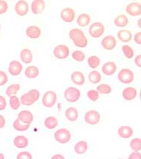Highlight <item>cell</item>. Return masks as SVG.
Segmentation results:
<instances>
[{"label": "cell", "instance_id": "obj_1", "mask_svg": "<svg viewBox=\"0 0 141 159\" xmlns=\"http://www.w3.org/2000/svg\"><path fill=\"white\" fill-rule=\"evenodd\" d=\"M69 38L78 48H86L88 45V39L81 29L73 28L69 31Z\"/></svg>", "mask_w": 141, "mask_h": 159}, {"label": "cell", "instance_id": "obj_2", "mask_svg": "<svg viewBox=\"0 0 141 159\" xmlns=\"http://www.w3.org/2000/svg\"><path fill=\"white\" fill-rule=\"evenodd\" d=\"M39 97H40V92L38 90L31 89L27 93L22 94L20 98V102L22 105L29 107L37 102L39 99Z\"/></svg>", "mask_w": 141, "mask_h": 159}, {"label": "cell", "instance_id": "obj_3", "mask_svg": "<svg viewBox=\"0 0 141 159\" xmlns=\"http://www.w3.org/2000/svg\"><path fill=\"white\" fill-rule=\"evenodd\" d=\"M71 132L65 128L59 129H57L54 132V139L58 143H62V144L68 143L71 141Z\"/></svg>", "mask_w": 141, "mask_h": 159}, {"label": "cell", "instance_id": "obj_4", "mask_svg": "<svg viewBox=\"0 0 141 159\" xmlns=\"http://www.w3.org/2000/svg\"><path fill=\"white\" fill-rule=\"evenodd\" d=\"M117 78L120 82L123 84H130L134 80V72L132 71V70L128 69V68L123 69L118 73Z\"/></svg>", "mask_w": 141, "mask_h": 159}, {"label": "cell", "instance_id": "obj_5", "mask_svg": "<svg viewBox=\"0 0 141 159\" xmlns=\"http://www.w3.org/2000/svg\"><path fill=\"white\" fill-rule=\"evenodd\" d=\"M81 96L80 91L75 87H68L64 92V98L67 101L70 103H74L78 101Z\"/></svg>", "mask_w": 141, "mask_h": 159}, {"label": "cell", "instance_id": "obj_6", "mask_svg": "<svg viewBox=\"0 0 141 159\" xmlns=\"http://www.w3.org/2000/svg\"><path fill=\"white\" fill-rule=\"evenodd\" d=\"M105 30L106 28L102 22H96L90 25L88 32H89L90 36L93 38H99L104 34Z\"/></svg>", "mask_w": 141, "mask_h": 159}, {"label": "cell", "instance_id": "obj_7", "mask_svg": "<svg viewBox=\"0 0 141 159\" xmlns=\"http://www.w3.org/2000/svg\"><path fill=\"white\" fill-rule=\"evenodd\" d=\"M57 101V95L54 91H48L42 97V103L46 108L53 107Z\"/></svg>", "mask_w": 141, "mask_h": 159}, {"label": "cell", "instance_id": "obj_8", "mask_svg": "<svg viewBox=\"0 0 141 159\" xmlns=\"http://www.w3.org/2000/svg\"><path fill=\"white\" fill-rule=\"evenodd\" d=\"M53 54L55 57L59 60H65L68 57L70 54L69 48L65 45H58L54 48Z\"/></svg>", "mask_w": 141, "mask_h": 159}, {"label": "cell", "instance_id": "obj_9", "mask_svg": "<svg viewBox=\"0 0 141 159\" xmlns=\"http://www.w3.org/2000/svg\"><path fill=\"white\" fill-rule=\"evenodd\" d=\"M101 115L99 111L96 110H90L88 111L85 114L84 120L86 124L89 125H97L98 124L100 121Z\"/></svg>", "mask_w": 141, "mask_h": 159}, {"label": "cell", "instance_id": "obj_10", "mask_svg": "<svg viewBox=\"0 0 141 159\" xmlns=\"http://www.w3.org/2000/svg\"><path fill=\"white\" fill-rule=\"evenodd\" d=\"M29 5L26 0H19L14 6L15 13L20 16H24L28 14Z\"/></svg>", "mask_w": 141, "mask_h": 159}, {"label": "cell", "instance_id": "obj_11", "mask_svg": "<svg viewBox=\"0 0 141 159\" xmlns=\"http://www.w3.org/2000/svg\"><path fill=\"white\" fill-rule=\"evenodd\" d=\"M76 13L75 11L71 7H65L62 10L60 13V17L63 22H67V23H71L74 20Z\"/></svg>", "mask_w": 141, "mask_h": 159}, {"label": "cell", "instance_id": "obj_12", "mask_svg": "<svg viewBox=\"0 0 141 159\" xmlns=\"http://www.w3.org/2000/svg\"><path fill=\"white\" fill-rule=\"evenodd\" d=\"M101 45L105 50L112 51L116 47L117 40L115 37L112 35L106 36L103 37L102 41H101Z\"/></svg>", "mask_w": 141, "mask_h": 159}, {"label": "cell", "instance_id": "obj_13", "mask_svg": "<svg viewBox=\"0 0 141 159\" xmlns=\"http://www.w3.org/2000/svg\"><path fill=\"white\" fill-rule=\"evenodd\" d=\"M126 12L131 16H138L141 15V5L139 2H131L126 7Z\"/></svg>", "mask_w": 141, "mask_h": 159}, {"label": "cell", "instance_id": "obj_14", "mask_svg": "<svg viewBox=\"0 0 141 159\" xmlns=\"http://www.w3.org/2000/svg\"><path fill=\"white\" fill-rule=\"evenodd\" d=\"M22 69V65L21 62L17 60H12L8 66V72L12 76H18L21 74Z\"/></svg>", "mask_w": 141, "mask_h": 159}, {"label": "cell", "instance_id": "obj_15", "mask_svg": "<svg viewBox=\"0 0 141 159\" xmlns=\"http://www.w3.org/2000/svg\"><path fill=\"white\" fill-rule=\"evenodd\" d=\"M31 7L32 13L35 15H39L45 11L46 2L44 0H33Z\"/></svg>", "mask_w": 141, "mask_h": 159}, {"label": "cell", "instance_id": "obj_16", "mask_svg": "<svg viewBox=\"0 0 141 159\" xmlns=\"http://www.w3.org/2000/svg\"><path fill=\"white\" fill-rule=\"evenodd\" d=\"M117 69L115 62L112 61H108L105 62L102 66V72L106 76H112V75L115 74Z\"/></svg>", "mask_w": 141, "mask_h": 159}, {"label": "cell", "instance_id": "obj_17", "mask_svg": "<svg viewBox=\"0 0 141 159\" xmlns=\"http://www.w3.org/2000/svg\"><path fill=\"white\" fill-rule=\"evenodd\" d=\"M124 100L127 101H131V100H134L138 95V91L134 87H126L123 90L122 93Z\"/></svg>", "mask_w": 141, "mask_h": 159}, {"label": "cell", "instance_id": "obj_18", "mask_svg": "<svg viewBox=\"0 0 141 159\" xmlns=\"http://www.w3.org/2000/svg\"><path fill=\"white\" fill-rule=\"evenodd\" d=\"M18 119L24 124L31 125L33 120V115L29 110H22L18 114Z\"/></svg>", "mask_w": 141, "mask_h": 159}, {"label": "cell", "instance_id": "obj_19", "mask_svg": "<svg viewBox=\"0 0 141 159\" xmlns=\"http://www.w3.org/2000/svg\"><path fill=\"white\" fill-rule=\"evenodd\" d=\"M25 33L28 37H29V38L31 39H38L40 37L42 31H41L40 28H39L38 26L31 25L27 28V29H26L25 31Z\"/></svg>", "mask_w": 141, "mask_h": 159}, {"label": "cell", "instance_id": "obj_20", "mask_svg": "<svg viewBox=\"0 0 141 159\" xmlns=\"http://www.w3.org/2000/svg\"><path fill=\"white\" fill-rule=\"evenodd\" d=\"M117 134L122 139H129L134 134V130L129 126L123 125L118 129Z\"/></svg>", "mask_w": 141, "mask_h": 159}, {"label": "cell", "instance_id": "obj_21", "mask_svg": "<svg viewBox=\"0 0 141 159\" xmlns=\"http://www.w3.org/2000/svg\"><path fill=\"white\" fill-rule=\"evenodd\" d=\"M71 80L75 85H77V86H82L86 83L84 74L79 71H74L71 74Z\"/></svg>", "mask_w": 141, "mask_h": 159}, {"label": "cell", "instance_id": "obj_22", "mask_svg": "<svg viewBox=\"0 0 141 159\" xmlns=\"http://www.w3.org/2000/svg\"><path fill=\"white\" fill-rule=\"evenodd\" d=\"M14 144L18 149H25L28 146V139L24 135L16 136L14 139Z\"/></svg>", "mask_w": 141, "mask_h": 159}, {"label": "cell", "instance_id": "obj_23", "mask_svg": "<svg viewBox=\"0 0 141 159\" xmlns=\"http://www.w3.org/2000/svg\"><path fill=\"white\" fill-rule=\"evenodd\" d=\"M20 60L25 64H29L33 61V54L30 49L24 48L20 52Z\"/></svg>", "mask_w": 141, "mask_h": 159}, {"label": "cell", "instance_id": "obj_24", "mask_svg": "<svg viewBox=\"0 0 141 159\" xmlns=\"http://www.w3.org/2000/svg\"><path fill=\"white\" fill-rule=\"evenodd\" d=\"M65 115L66 118L71 122H74L78 119V110L75 107H69L65 110Z\"/></svg>", "mask_w": 141, "mask_h": 159}, {"label": "cell", "instance_id": "obj_25", "mask_svg": "<svg viewBox=\"0 0 141 159\" xmlns=\"http://www.w3.org/2000/svg\"><path fill=\"white\" fill-rule=\"evenodd\" d=\"M39 75V69L35 66H28L25 70V75L29 79L37 78Z\"/></svg>", "mask_w": 141, "mask_h": 159}, {"label": "cell", "instance_id": "obj_26", "mask_svg": "<svg viewBox=\"0 0 141 159\" xmlns=\"http://www.w3.org/2000/svg\"><path fill=\"white\" fill-rule=\"evenodd\" d=\"M114 25L117 26V27L124 28L126 27L129 24V20L126 15L120 14L118 15V16L114 19Z\"/></svg>", "mask_w": 141, "mask_h": 159}, {"label": "cell", "instance_id": "obj_27", "mask_svg": "<svg viewBox=\"0 0 141 159\" xmlns=\"http://www.w3.org/2000/svg\"><path fill=\"white\" fill-rule=\"evenodd\" d=\"M117 37L122 43H129L132 39V34L129 30H120L117 32Z\"/></svg>", "mask_w": 141, "mask_h": 159}, {"label": "cell", "instance_id": "obj_28", "mask_svg": "<svg viewBox=\"0 0 141 159\" xmlns=\"http://www.w3.org/2000/svg\"><path fill=\"white\" fill-rule=\"evenodd\" d=\"M91 20V19L90 15L86 14V13H83V14H80L78 16L77 19V23L80 27H86V26H88L90 24Z\"/></svg>", "mask_w": 141, "mask_h": 159}, {"label": "cell", "instance_id": "obj_29", "mask_svg": "<svg viewBox=\"0 0 141 159\" xmlns=\"http://www.w3.org/2000/svg\"><path fill=\"white\" fill-rule=\"evenodd\" d=\"M88 150V143L85 141H80L74 146V152L78 155H82Z\"/></svg>", "mask_w": 141, "mask_h": 159}, {"label": "cell", "instance_id": "obj_30", "mask_svg": "<svg viewBox=\"0 0 141 159\" xmlns=\"http://www.w3.org/2000/svg\"><path fill=\"white\" fill-rule=\"evenodd\" d=\"M44 125L48 129H54L58 126V120L55 117L49 116L45 119Z\"/></svg>", "mask_w": 141, "mask_h": 159}, {"label": "cell", "instance_id": "obj_31", "mask_svg": "<svg viewBox=\"0 0 141 159\" xmlns=\"http://www.w3.org/2000/svg\"><path fill=\"white\" fill-rule=\"evenodd\" d=\"M13 127L15 130L19 132H25L30 128V124H24L20 121L19 119H16L13 123Z\"/></svg>", "mask_w": 141, "mask_h": 159}, {"label": "cell", "instance_id": "obj_32", "mask_svg": "<svg viewBox=\"0 0 141 159\" xmlns=\"http://www.w3.org/2000/svg\"><path fill=\"white\" fill-rule=\"evenodd\" d=\"M102 80V76H101V74L97 71H92L88 74V80L90 81V83H93V84H97L99 83Z\"/></svg>", "mask_w": 141, "mask_h": 159}, {"label": "cell", "instance_id": "obj_33", "mask_svg": "<svg viewBox=\"0 0 141 159\" xmlns=\"http://www.w3.org/2000/svg\"><path fill=\"white\" fill-rule=\"evenodd\" d=\"M20 90V85L18 84V83H13L9 86L5 90V94H6L7 96L8 97H11V96L14 95L16 94Z\"/></svg>", "mask_w": 141, "mask_h": 159}, {"label": "cell", "instance_id": "obj_34", "mask_svg": "<svg viewBox=\"0 0 141 159\" xmlns=\"http://www.w3.org/2000/svg\"><path fill=\"white\" fill-rule=\"evenodd\" d=\"M10 100H9V103H10V107L11 109L13 110H17L20 107V105H21V102H20V100L19 99L17 96L14 95L11 96Z\"/></svg>", "mask_w": 141, "mask_h": 159}, {"label": "cell", "instance_id": "obj_35", "mask_svg": "<svg viewBox=\"0 0 141 159\" xmlns=\"http://www.w3.org/2000/svg\"><path fill=\"white\" fill-rule=\"evenodd\" d=\"M99 64H100V59L97 56H90L88 58V65L91 69H96L98 67Z\"/></svg>", "mask_w": 141, "mask_h": 159}, {"label": "cell", "instance_id": "obj_36", "mask_svg": "<svg viewBox=\"0 0 141 159\" xmlns=\"http://www.w3.org/2000/svg\"><path fill=\"white\" fill-rule=\"evenodd\" d=\"M122 52H123V55L127 59H131L134 55V52L133 48L128 45H124L122 46Z\"/></svg>", "mask_w": 141, "mask_h": 159}, {"label": "cell", "instance_id": "obj_37", "mask_svg": "<svg viewBox=\"0 0 141 159\" xmlns=\"http://www.w3.org/2000/svg\"><path fill=\"white\" fill-rule=\"evenodd\" d=\"M97 91L99 94H108L112 92V87L107 83H102L97 87Z\"/></svg>", "mask_w": 141, "mask_h": 159}, {"label": "cell", "instance_id": "obj_38", "mask_svg": "<svg viewBox=\"0 0 141 159\" xmlns=\"http://www.w3.org/2000/svg\"><path fill=\"white\" fill-rule=\"evenodd\" d=\"M130 147L131 149L136 152H140L141 150V139L140 138H135L130 142Z\"/></svg>", "mask_w": 141, "mask_h": 159}, {"label": "cell", "instance_id": "obj_39", "mask_svg": "<svg viewBox=\"0 0 141 159\" xmlns=\"http://www.w3.org/2000/svg\"><path fill=\"white\" fill-rule=\"evenodd\" d=\"M72 58L77 62H82L86 59V54L80 50L74 51L72 53Z\"/></svg>", "mask_w": 141, "mask_h": 159}, {"label": "cell", "instance_id": "obj_40", "mask_svg": "<svg viewBox=\"0 0 141 159\" xmlns=\"http://www.w3.org/2000/svg\"><path fill=\"white\" fill-rule=\"evenodd\" d=\"M99 93L97 90L95 89H91L88 91L87 92V97L88 99L93 102H96L99 99Z\"/></svg>", "mask_w": 141, "mask_h": 159}, {"label": "cell", "instance_id": "obj_41", "mask_svg": "<svg viewBox=\"0 0 141 159\" xmlns=\"http://www.w3.org/2000/svg\"><path fill=\"white\" fill-rule=\"evenodd\" d=\"M8 82V77L3 71H0V86H5Z\"/></svg>", "mask_w": 141, "mask_h": 159}, {"label": "cell", "instance_id": "obj_42", "mask_svg": "<svg viewBox=\"0 0 141 159\" xmlns=\"http://www.w3.org/2000/svg\"><path fill=\"white\" fill-rule=\"evenodd\" d=\"M8 10V5L5 0H0V15L5 14Z\"/></svg>", "mask_w": 141, "mask_h": 159}, {"label": "cell", "instance_id": "obj_43", "mask_svg": "<svg viewBox=\"0 0 141 159\" xmlns=\"http://www.w3.org/2000/svg\"><path fill=\"white\" fill-rule=\"evenodd\" d=\"M17 159H31L32 155L31 152H27V151H24V152H21L18 153L17 156H16Z\"/></svg>", "mask_w": 141, "mask_h": 159}, {"label": "cell", "instance_id": "obj_44", "mask_svg": "<svg viewBox=\"0 0 141 159\" xmlns=\"http://www.w3.org/2000/svg\"><path fill=\"white\" fill-rule=\"evenodd\" d=\"M7 106V102L5 98L2 95H0V111H2L5 109Z\"/></svg>", "mask_w": 141, "mask_h": 159}, {"label": "cell", "instance_id": "obj_45", "mask_svg": "<svg viewBox=\"0 0 141 159\" xmlns=\"http://www.w3.org/2000/svg\"><path fill=\"white\" fill-rule=\"evenodd\" d=\"M141 157V154L140 152H136L134 151L132 153H131L130 156H129V159H140Z\"/></svg>", "mask_w": 141, "mask_h": 159}, {"label": "cell", "instance_id": "obj_46", "mask_svg": "<svg viewBox=\"0 0 141 159\" xmlns=\"http://www.w3.org/2000/svg\"><path fill=\"white\" fill-rule=\"evenodd\" d=\"M134 42L138 45H141V32L139 31L138 33L135 34L134 37Z\"/></svg>", "mask_w": 141, "mask_h": 159}, {"label": "cell", "instance_id": "obj_47", "mask_svg": "<svg viewBox=\"0 0 141 159\" xmlns=\"http://www.w3.org/2000/svg\"><path fill=\"white\" fill-rule=\"evenodd\" d=\"M134 64L139 68L141 67V54H138V55L135 57Z\"/></svg>", "mask_w": 141, "mask_h": 159}, {"label": "cell", "instance_id": "obj_48", "mask_svg": "<svg viewBox=\"0 0 141 159\" xmlns=\"http://www.w3.org/2000/svg\"><path fill=\"white\" fill-rule=\"evenodd\" d=\"M6 121H5V117L2 115H0V129H2L5 126Z\"/></svg>", "mask_w": 141, "mask_h": 159}, {"label": "cell", "instance_id": "obj_49", "mask_svg": "<svg viewBox=\"0 0 141 159\" xmlns=\"http://www.w3.org/2000/svg\"><path fill=\"white\" fill-rule=\"evenodd\" d=\"M60 158L63 159L65 158H64L63 156H62V155H60V154H56V155H54L53 157H52V159H60Z\"/></svg>", "mask_w": 141, "mask_h": 159}, {"label": "cell", "instance_id": "obj_50", "mask_svg": "<svg viewBox=\"0 0 141 159\" xmlns=\"http://www.w3.org/2000/svg\"><path fill=\"white\" fill-rule=\"evenodd\" d=\"M5 158V156H4V155L2 153H0V159H4Z\"/></svg>", "mask_w": 141, "mask_h": 159}, {"label": "cell", "instance_id": "obj_51", "mask_svg": "<svg viewBox=\"0 0 141 159\" xmlns=\"http://www.w3.org/2000/svg\"><path fill=\"white\" fill-rule=\"evenodd\" d=\"M140 21H141L140 19H139L138 21V27L140 28Z\"/></svg>", "mask_w": 141, "mask_h": 159}, {"label": "cell", "instance_id": "obj_52", "mask_svg": "<svg viewBox=\"0 0 141 159\" xmlns=\"http://www.w3.org/2000/svg\"><path fill=\"white\" fill-rule=\"evenodd\" d=\"M1 28H2V26H1V24H0V31H1Z\"/></svg>", "mask_w": 141, "mask_h": 159}, {"label": "cell", "instance_id": "obj_53", "mask_svg": "<svg viewBox=\"0 0 141 159\" xmlns=\"http://www.w3.org/2000/svg\"><path fill=\"white\" fill-rule=\"evenodd\" d=\"M134 1H138V0H134Z\"/></svg>", "mask_w": 141, "mask_h": 159}]
</instances>
